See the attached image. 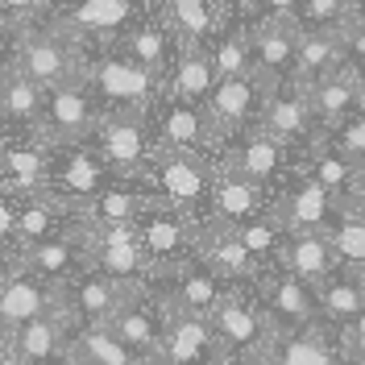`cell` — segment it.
I'll use <instances>...</instances> for the list:
<instances>
[{
	"label": "cell",
	"instance_id": "5b68a950",
	"mask_svg": "<svg viewBox=\"0 0 365 365\" xmlns=\"http://www.w3.org/2000/svg\"><path fill=\"white\" fill-rule=\"evenodd\" d=\"M212 170H216V158L182 154V150H158L154 162H150V191L162 204L204 220L207 195H212Z\"/></svg>",
	"mask_w": 365,
	"mask_h": 365
},
{
	"label": "cell",
	"instance_id": "db71d44e",
	"mask_svg": "<svg viewBox=\"0 0 365 365\" xmlns=\"http://www.w3.org/2000/svg\"><path fill=\"white\" fill-rule=\"evenodd\" d=\"M216 4L225 9L228 17H232V13H245V0H216Z\"/></svg>",
	"mask_w": 365,
	"mask_h": 365
},
{
	"label": "cell",
	"instance_id": "8992f818",
	"mask_svg": "<svg viewBox=\"0 0 365 365\" xmlns=\"http://www.w3.org/2000/svg\"><path fill=\"white\" fill-rule=\"evenodd\" d=\"M100 113L104 108L96 104L91 88L79 75V79H71L63 88L42 91V116L34 125V137L42 145H50V150H58V145H83L91 137V129H96Z\"/></svg>",
	"mask_w": 365,
	"mask_h": 365
},
{
	"label": "cell",
	"instance_id": "7402d4cb",
	"mask_svg": "<svg viewBox=\"0 0 365 365\" xmlns=\"http://www.w3.org/2000/svg\"><path fill=\"white\" fill-rule=\"evenodd\" d=\"M257 129L270 133L274 141H287V145L303 150L319 133L316 120H312V108H307V91L299 88L295 79L266 88V104H262V116H257Z\"/></svg>",
	"mask_w": 365,
	"mask_h": 365
},
{
	"label": "cell",
	"instance_id": "c3c4849f",
	"mask_svg": "<svg viewBox=\"0 0 365 365\" xmlns=\"http://www.w3.org/2000/svg\"><path fill=\"white\" fill-rule=\"evenodd\" d=\"M13 220H17V200L0 191V257L13 253Z\"/></svg>",
	"mask_w": 365,
	"mask_h": 365
},
{
	"label": "cell",
	"instance_id": "7bdbcfd3",
	"mask_svg": "<svg viewBox=\"0 0 365 365\" xmlns=\"http://www.w3.org/2000/svg\"><path fill=\"white\" fill-rule=\"evenodd\" d=\"M361 0H299V29H328L341 34Z\"/></svg>",
	"mask_w": 365,
	"mask_h": 365
},
{
	"label": "cell",
	"instance_id": "484cf974",
	"mask_svg": "<svg viewBox=\"0 0 365 365\" xmlns=\"http://www.w3.org/2000/svg\"><path fill=\"white\" fill-rule=\"evenodd\" d=\"M212 353H216V336H212L207 316L166 307V332H162V349L154 365H207Z\"/></svg>",
	"mask_w": 365,
	"mask_h": 365
},
{
	"label": "cell",
	"instance_id": "e575fe53",
	"mask_svg": "<svg viewBox=\"0 0 365 365\" xmlns=\"http://www.w3.org/2000/svg\"><path fill=\"white\" fill-rule=\"evenodd\" d=\"M83 270H96L129 291L154 282V266L141 245H83Z\"/></svg>",
	"mask_w": 365,
	"mask_h": 365
},
{
	"label": "cell",
	"instance_id": "e0dca14e",
	"mask_svg": "<svg viewBox=\"0 0 365 365\" xmlns=\"http://www.w3.org/2000/svg\"><path fill=\"white\" fill-rule=\"evenodd\" d=\"M253 291L262 299L274 332H291V328H312V324H319L316 287L295 278L291 270H282V266H274V270L262 274V282Z\"/></svg>",
	"mask_w": 365,
	"mask_h": 365
},
{
	"label": "cell",
	"instance_id": "8fae6325",
	"mask_svg": "<svg viewBox=\"0 0 365 365\" xmlns=\"http://www.w3.org/2000/svg\"><path fill=\"white\" fill-rule=\"evenodd\" d=\"M274 204H278V191L266 187V182H253L245 175H232L225 166L212 170V195H207V216L204 220H216V225H250V220H266L274 216Z\"/></svg>",
	"mask_w": 365,
	"mask_h": 365
},
{
	"label": "cell",
	"instance_id": "816d5d0a",
	"mask_svg": "<svg viewBox=\"0 0 365 365\" xmlns=\"http://www.w3.org/2000/svg\"><path fill=\"white\" fill-rule=\"evenodd\" d=\"M344 207H353L357 216H365V175L357 179V187H353V195H349V204Z\"/></svg>",
	"mask_w": 365,
	"mask_h": 365
},
{
	"label": "cell",
	"instance_id": "680465c9",
	"mask_svg": "<svg viewBox=\"0 0 365 365\" xmlns=\"http://www.w3.org/2000/svg\"><path fill=\"white\" fill-rule=\"evenodd\" d=\"M357 365H365V357H357Z\"/></svg>",
	"mask_w": 365,
	"mask_h": 365
},
{
	"label": "cell",
	"instance_id": "f35d334b",
	"mask_svg": "<svg viewBox=\"0 0 365 365\" xmlns=\"http://www.w3.org/2000/svg\"><path fill=\"white\" fill-rule=\"evenodd\" d=\"M212 54V67L220 79H237V75H250V17L245 13H232L220 34L207 46Z\"/></svg>",
	"mask_w": 365,
	"mask_h": 365
},
{
	"label": "cell",
	"instance_id": "ba28073f",
	"mask_svg": "<svg viewBox=\"0 0 365 365\" xmlns=\"http://www.w3.org/2000/svg\"><path fill=\"white\" fill-rule=\"evenodd\" d=\"M141 9L145 0H54L50 21L83 50H91V46H113L137 21Z\"/></svg>",
	"mask_w": 365,
	"mask_h": 365
},
{
	"label": "cell",
	"instance_id": "d590c367",
	"mask_svg": "<svg viewBox=\"0 0 365 365\" xmlns=\"http://www.w3.org/2000/svg\"><path fill=\"white\" fill-rule=\"evenodd\" d=\"M278 266L291 270L295 278H303V282L319 287L341 262H336V253H332L328 232H287L282 253H278Z\"/></svg>",
	"mask_w": 365,
	"mask_h": 365
},
{
	"label": "cell",
	"instance_id": "f5cc1de1",
	"mask_svg": "<svg viewBox=\"0 0 365 365\" xmlns=\"http://www.w3.org/2000/svg\"><path fill=\"white\" fill-rule=\"evenodd\" d=\"M0 365H29V361H25L21 353H13V344L0 336Z\"/></svg>",
	"mask_w": 365,
	"mask_h": 365
},
{
	"label": "cell",
	"instance_id": "11a10c76",
	"mask_svg": "<svg viewBox=\"0 0 365 365\" xmlns=\"http://www.w3.org/2000/svg\"><path fill=\"white\" fill-rule=\"evenodd\" d=\"M9 133H13V125H9V113H4V100H0V141H4Z\"/></svg>",
	"mask_w": 365,
	"mask_h": 365
},
{
	"label": "cell",
	"instance_id": "ee69618b",
	"mask_svg": "<svg viewBox=\"0 0 365 365\" xmlns=\"http://www.w3.org/2000/svg\"><path fill=\"white\" fill-rule=\"evenodd\" d=\"M328 137H332V145L341 150L344 158H353L365 170V104L349 116V120H344L341 129H332Z\"/></svg>",
	"mask_w": 365,
	"mask_h": 365
},
{
	"label": "cell",
	"instance_id": "d6a6232c",
	"mask_svg": "<svg viewBox=\"0 0 365 365\" xmlns=\"http://www.w3.org/2000/svg\"><path fill=\"white\" fill-rule=\"evenodd\" d=\"M67 365H150L108 324H75L67 341Z\"/></svg>",
	"mask_w": 365,
	"mask_h": 365
},
{
	"label": "cell",
	"instance_id": "91938a15",
	"mask_svg": "<svg viewBox=\"0 0 365 365\" xmlns=\"http://www.w3.org/2000/svg\"><path fill=\"white\" fill-rule=\"evenodd\" d=\"M145 4H154V0H145Z\"/></svg>",
	"mask_w": 365,
	"mask_h": 365
},
{
	"label": "cell",
	"instance_id": "7a4b0ae2",
	"mask_svg": "<svg viewBox=\"0 0 365 365\" xmlns=\"http://www.w3.org/2000/svg\"><path fill=\"white\" fill-rule=\"evenodd\" d=\"M88 145L116 182L150 187V162L158 154L150 133V113H100Z\"/></svg>",
	"mask_w": 365,
	"mask_h": 365
},
{
	"label": "cell",
	"instance_id": "d6986e66",
	"mask_svg": "<svg viewBox=\"0 0 365 365\" xmlns=\"http://www.w3.org/2000/svg\"><path fill=\"white\" fill-rule=\"evenodd\" d=\"M54 303H58V287L34 278L17 262V253H4L0 257V332L17 328L25 319L46 316Z\"/></svg>",
	"mask_w": 365,
	"mask_h": 365
},
{
	"label": "cell",
	"instance_id": "ac0fdd59",
	"mask_svg": "<svg viewBox=\"0 0 365 365\" xmlns=\"http://www.w3.org/2000/svg\"><path fill=\"white\" fill-rule=\"evenodd\" d=\"M341 200L328 195L316 179H307L303 170H295L291 179L278 187V204H274V216L282 220L287 232H328L341 216Z\"/></svg>",
	"mask_w": 365,
	"mask_h": 365
},
{
	"label": "cell",
	"instance_id": "7dc6e473",
	"mask_svg": "<svg viewBox=\"0 0 365 365\" xmlns=\"http://www.w3.org/2000/svg\"><path fill=\"white\" fill-rule=\"evenodd\" d=\"M341 349L349 361H357V357H365V312L357 319H349L341 328Z\"/></svg>",
	"mask_w": 365,
	"mask_h": 365
},
{
	"label": "cell",
	"instance_id": "8d00e7d4",
	"mask_svg": "<svg viewBox=\"0 0 365 365\" xmlns=\"http://www.w3.org/2000/svg\"><path fill=\"white\" fill-rule=\"evenodd\" d=\"M316 303H319V319H324V324L344 328L349 319H357L365 312V274L336 266V270L316 287Z\"/></svg>",
	"mask_w": 365,
	"mask_h": 365
},
{
	"label": "cell",
	"instance_id": "603a6c76",
	"mask_svg": "<svg viewBox=\"0 0 365 365\" xmlns=\"http://www.w3.org/2000/svg\"><path fill=\"white\" fill-rule=\"evenodd\" d=\"M262 365H344L341 349V328L332 324H312V328H291V332H274L270 349Z\"/></svg>",
	"mask_w": 365,
	"mask_h": 365
},
{
	"label": "cell",
	"instance_id": "4fadbf2b",
	"mask_svg": "<svg viewBox=\"0 0 365 365\" xmlns=\"http://www.w3.org/2000/svg\"><path fill=\"white\" fill-rule=\"evenodd\" d=\"M299 25L282 17H250V75L266 88L295 79Z\"/></svg>",
	"mask_w": 365,
	"mask_h": 365
},
{
	"label": "cell",
	"instance_id": "f546056e",
	"mask_svg": "<svg viewBox=\"0 0 365 365\" xmlns=\"http://www.w3.org/2000/svg\"><path fill=\"white\" fill-rule=\"evenodd\" d=\"M158 291L166 295L170 307H182V312H195V316H212V307L225 299L228 282L216 278L200 257H191L182 270H175L170 278H158Z\"/></svg>",
	"mask_w": 365,
	"mask_h": 365
},
{
	"label": "cell",
	"instance_id": "1f68e13d",
	"mask_svg": "<svg viewBox=\"0 0 365 365\" xmlns=\"http://www.w3.org/2000/svg\"><path fill=\"white\" fill-rule=\"evenodd\" d=\"M75 228V207L63 204L58 195H29V200H17V220H13V250H25L34 241H46V237H58Z\"/></svg>",
	"mask_w": 365,
	"mask_h": 365
},
{
	"label": "cell",
	"instance_id": "83f0119b",
	"mask_svg": "<svg viewBox=\"0 0 365 365\" xmlns=\"http://www.w3.org/2000/svg\"><path fill=\"white\" fill-rule=\"evenodd\" d=\"M299 170H303L307 179H316L328 195H336L341 204H349V195H353L357 179L365 175L357 162L344 158L341 150L332 145V137L328 133H316L307 145H303V154H299Z\"/></svg>",
	"mask_w": 365,
	"mask_h": 365
},
{
	"label": "cell",
	"instance_id": "7c38bea8",
	"mask_svg": "<svg viewBox=\"0 0 365 365\" xmlns=\"http://www.w3.org/2000/svg\"><path fill=\"white\" fill-rule=\"evenodd\" d=\"M195 257L216 278H225L228 287H257L266 274V266L237 237V228L216 225V220H195Z\"/></svg>",
	"mask_w": 365,
	"mask_h": 365
},
{
	"label": "cell",
	"instance_id": "30bf717a",
	"mask_svg": "<svg viewBox=\"0 0 365 365\" xmlns=\"http://www.w3.org/2000/svg\"><path fill=\"white\" fill-rule=\"evenodd\" d=\"M299 154H303V150L287 145V141H274V137L262 133V129H250V133L228 137L225 145H220L216 166H225L232 175H245V179H253V182H266V187L278 191V187L299 170Z\"/></svg>",
	"mask_w": 365,
	"mask_h": 365
},
{
	"label": "cell",
	"instance_id": "277c9868",
	"mask_svg": "<svg viewBox=\"0 0 365 365\" xmlns=\"http://www.w3.org/2000/svg\"><path fill=\"white\" fill-rule=\"evenodd\" d=\"M207 324H212L216 349L245 353V357H257V361L266 357V349L274 341V324L253 287H228L225 299L212 307Z\"/></svg>",
	"mask_w": 365,
	"mask_h": 365
},
{
	"label": "cell",
	"instance_id": "cb8c5ba5",
	"mask_svg": "<svg viewBox=\"0 0 365 365\" xmlns=\"http://www.w3.org/2000/svg\"><path fill=\"white\" fill-rule=\"evenodd\" d=\"M0 191L13 200H29L50 191V145H42L34 133L4 137V179Z\"/></svg>",
	"mask_w": 365,
	"mask_h": 365
},
{
	"label": "cell",
	"instance_id": "9f6ffc18",
	"mask_svg": "<svg viewBox=\"0 0 365 365\" xmlns=\"http://www.w3.org/2000/svg\"><path fill=\"white\" fill-rule=\"evenodd\" d=\"M0 179H4V141H0Z\"/></svg>",
	"mask_w": 365,
	"mask_h": 365
},
{
	"label": "cell",
	"instance_id": "f1b7e54d",
	"mask_svg": "<svg viewBox=\"0 0 365 365\" xmlns=\"http://www.w3.org/2000/svg\"><path fill=\"white\" fill-rule=\"evenodd\" d=\"M13 253H17V262L34 278H42L50 287H63V282H71L75 274L83 270V245H79L75 228L58 232V237H46V241H34V245L13 250Z\"/></svg>",
	"mask_w": 365,
	"mask_h": 365
},
{
	"label": "cell",
	"instance_id": "4dcf8cb0",
	"mask_svg": "<svg viewBox=\"0 0 365 365\" xmlns=\"http://www.w3.org/2000/svg\"><path fill=\"white\" fill-rule=\"evenodd\" d=\"M154 9L179 46H212L220 25L228 21V13L216 0H154Z\"/></svg>",
	"mask_w": 365,
	"mask_h": 365
},
{
	"label": "cell",
	"instance_id": "5bb4252c",
	"mask_svg": "<svg viewBox=\"0 0 365 365\" xmlns=\"http://www.w3.org/2000/svg\"><path fill=\"white\" fill-rule=\"evenodd\" d=\"M262 104H266V83L253 79V75H237V79H220L212 96L204 100V113L212 120V129L225 145L228 137H241L257 129V116H262Z\"/></svg>",
	"mask_w": 365,
	"mask_h": 365
},
{
	"label": "cell",
	"instance_id": "4316f807",
	"mask_svg": "<svg viewBox=\"0 0 365 365\" xmlns=\"http://www.w3.org/2000/svg\"><path fill=\"white\" fill-rule=\"evenodd\" d=\"M113 46H116V50H125L133 63H141V67L150 71V75H158V79H166L170 58H175V50H179L175 34L166 29V21L158 17V9H154V4H145V9L137 13V21L129 25Z\"/></svg>",
	"mask_w": 365,
	"mask_h": 365
},
{
	"label": "cell",
	"instance_id": "44dd1931",
	"mask_svg": "<svg viewBox=\"0 0 365 365\" xmlns=\"http://www.w3.org/2000/svg\"><path fill=\"white\" fill-rule=\"evenodd\" d=\"M71 328H75V319H71V312L63 307V299H58L46 316L25 319V324H17V328L0 332V336L13 344V353H21L29 365H63L67 361Z\"/></svg>",
	"mask_w": 365,
	"mask_h": 365
},
{
	"label": "cell",
	"instance_id": "bcb514c9",
	"mask_svg": "<svg viewBox=\"0 0 365 365\" xmlns=\"http://www.w3.org/2000/svg\"><path fill=\"white\" fill-rule=\"evenodd\" d=\"M245 17H282L299 25V0H245Z\"/></svg>",
	"mask_w": 365,
	"mask_h": 365
},
{
	"label": "cell",
	"instance_id": "6da1fadb",
	"mask_svg": "<svg viewBox=\"0 0 365 365\" xmlns=\"http://www.w3.org/2000/svg\"><path fill=\"white\" fill-rule=\"evenodd\" d=\"M83 83L104 113H150V104L162 96L158 75H150L116 46H91L83 58Z\"/></svg>",
	"mask_w": 365,
	"mask_h": 365
},
{
	"label": "cell",
	"instance_id": "94428289",
	"mask_svg": "<svg viewBox=\"0 0 365 365\" xmlns=\"http://www.w3.org/2000/svg\"><path fill=\"white\" fill-rule=\"evenodd\" d=\"M63 365H67V361H63Z\"/></svg>",
	"mask_w": 365,
	"mask_h": 365
},
{
	"label": "cell",
	"instance_id": "3957f363",
	"mask_svg": "<svg viewBox=\"0 0 365 365\" xmlns=\"http://www.w3.org/2000/svg\"><path fill=\"white\" fill-rule=\"evenodd\" d=\"M83 58H88V50L75 42L71 34H63L50 17L17 29L13 67L21 71L25 79H34L42 91L63 88L71 79H79V75H83Z\"/></svg>",
	"mask_w": 365,
	"mask_h": 365
},
{
	"label": "cell",
	"instance_id": "52a82bcc",
	"mask_svg": "<svg viewBox=\"0 0 365 365\" xmlns=\"http://www.w3.org/2000/svg\"><path fill=\"white\" fill-rule=\"evenodd\" d=\"M137 228H141V250L154 266V282L170 278L195 257V216H187L179 207L154 200L137 216Z\"/></svg>",
	"mask_w": 365,
	"mask_h": 365
},
{
	"label": "cell",
	"instance_id": "60d3db41",
	"mask_svg": "<svg viewBox=\"0 0 365 365\" xmlns=\"http://www.w3.org/2000/svg\"><path fill=\"white\" fill-rule=\"evenodd\" d=\"M328 241H332V253L344 270L365 274V216H357L353 207H341L336 225L328 228Z\"/></svg>",
	"mask_w": 365,
	"mask_h": 365
},
{
	"label": "cell",
	"instance_id": "6f0895ef",
	"mask_svg": "<svg viewBox=\"0 0 365 365\" xmlns=\"http://www.w3.org/2000/svg\"><path fill=\"white\" fill-rule=\"evenodd\" d=\"M344 365H357V361H349V357H344Z\"/></svg>",
	"mask_w": 365,
	"mask_h": 365
},
{
	"label": "cell",
	"instance_id": "74e56055",
	"mask_svg": "<svg viewBox=\"0 0 365 365\" xmlns=\"http://www.w3.org/2000/svg\"><path fill=\"white\" fill-rule=\"evenodd\" d=\"M341 63H344L341 34H328V29H299V54H295V83L299 88L324 79L328 71H336Z\"/></svg>",
	"mask_w": 365,
	"mask_h": 365
},
{
	"label": "cell",
	"instance_id": "681fc988",
	"mask_svg": "<svg viewBox=\"0 0 365 365\" xmlns=\"http://www.w3.org/2000/svg\"><path fill=\"white\" fill-rule=\"evenodd\" d=\"M207 365H262L257 357H245V353H228V349H216L212 357H207Z\"/></svg>",
	"mask_w": 365,
	"mask_h": 365
},
{
	"label": "cell",
	"instance_id": "ab89813d",
	"mask_svg": "<svg viewBox=\"0 0 365 365\" xmlns=\"http://www.w3.org/2000/svg\"><path fill=\"white\" fill-rule=\"evenodd\" d=\"M0 100H4L13 133H34V125L42 116V88L34 79H25L17 67H9L0 71Z\"/></svg>",
	"mask_w": 365,
	"mask_h": 365
},
{
	"label": "cell",
	"instance_id": "2e32d148",
	"mask_svg": "<svg viewBox=\"0 0 365 365\" xmlns=\"http://www.w3.org/2000/svg\"><path fill=\"white\" fill-rule=\"evenodd\" d=\"M166 307L170 303L158 291V282H150V287L133 291V295L116 307L113 319H108V328L154 365V357H158V349H162V332H166Z\"/></svg>",
	"mask_w": 365,
	"mask_h": 365
},
{
	"label": "cell",
	"instance_id": "b9f144b4",
	"mask_svg": "<svg viewBox=\"0 0 365 365\" xmlns=\"http://www.w3.org/2000/svg\"><path fill=\"white\" fill-rule=\"evenodd\" d=\"M237 237L245 241V250L266 266L274 270L278 266V253H282V241H287V228L278 216H266V220H250V225H237Z\"/></svg>",
	"mask_w": 365,
	"mask_h": 365
},
{
	"label": "cell",
	"instance_id": "9a60e30c",
	"mask_svg": "<svg viewBox=\"0 0 365 365\" xmlns=\"http://www.w3.org/2000/svg\"><path fill=\"white\" fill-rule=\"evenodd\" d=\"M113 182L108 166L91 154V145H58L50 150V195H58L63 204H71L75 212L83 204H91L104 187Z\"/></svg>",
	"mask_w": 365,
	"mask_h": 365
},
{
	"label": "cell",
	"instance_id": "f6af8a7d",
	"mask_svg": "<svg viewBox=\"0 0 365 365\" xmlns=\"http://www.w3.org/2000/svg\"><path fill=\"white\" fill-rule=\"evenodd\" d=\"M341 46H344V63L365 75V0H361V9L349 17V25L341 29Z\"/></svg>",
	"mask_w": 365,
	"mask_h": 365
},
{
	"label": "cell",
	"instance_id": "9c48e42d",
	"mask_svg": "<svg viewBox=\"0 0 365 365\" xmlns=\"http://www.w3.org/2000/svg\"><path fill=\"white\" fill-rule=\"evenodd\" d=\"M150 133H154L158 150H182V154H200V158L220 154V137L212 129L204 104L179 100L170 91H162L150 104Z\"/></svg>",
	"mask_w": 365,
	"mask_h": 365
},
{
	"label": "cell",
	"instance_id": "d4e9b609",
	"mask_svg": "<svg viewBox=\"0 0 365 365\" xmlns=\"http://www.w3.org/2000/svg\"><path fill=\"white\" fill-rule=\"evenodd\" d=\"M129 295H133L129 287H120V282H113V278H104L96 270H79L71 282L58 287V299H63V307L71 312L75 324H108L113 312Z\"/></svg>",
	"mask_w": 365,
	"mask_h": 365
},
{
	"label": "cell",
	"instance_id": "ffe728a7",
	"mask_svg": "<svg viewBox=\"0 0 365 365\" xmlns=\"http://www.w3.org/2000/svg\"><path fill=\"white\" fill-rule=\"evenodd\" d=\"M303 91H307V108H312L316 129L319 133H332L365 104V75L357 67L341 63L336 71H328L324 79L307 83Z\"/></svg>",
	"mask_w": 365,
	"mask_h": 365
},
{
	"label": "cell",
	"instance_id": "f907efd6",
	"mask_svg": "<svg viewBox=\"0 0 365 365\" xmlns=\"http://www.w3.org/2000/svg\"><path fill=\"white\" fill-rule=\"evenodd\" d=\"M13 42H17V34L0 25V71H9V67H13Z\"/></svg>",
	"mask_w": 365,
	"mask_h": 365
},
{
	"label": "cell",
	"instance_id": "836d02e7",
	"mask_svg": "<svg viewBox=\"0 0 365 365\" xmlns=\"http://www.w3.org/2000/svg\"><path fill=\"white\" fill-rule=\"evenodd\" d=\"M216 83H220V75L212 67L207 46H179L175 58H170L166 79H162V91H170L179 100H191V104H204Z\"/></svg>",
	"mask_w": 365,
	"mask_h": 365
}]
</instances>
